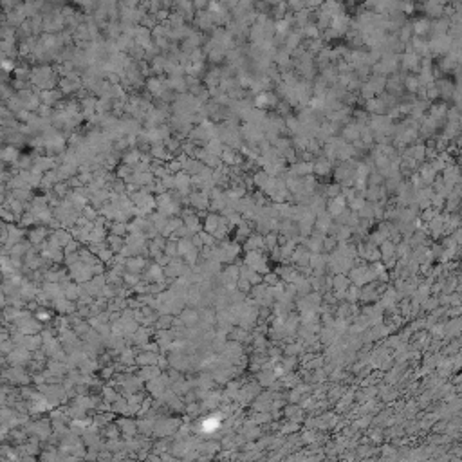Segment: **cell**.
<instances>
[{
	"mask_svg": "<svg viewBox=\"0 0 462 462\" xmlns=\"http://www.w3.org/2000/svg\"><path fill=\"white\" fill-rule=\"evenodd\" d=\"M134 40H136V43L139 45V47H143L146 51V49H148L152 43H154L152 29L145 27V25H137V27H136V34H134Z\"/></svg>",
	"mask_w": 462,
	"mask_h": 462,
	"instance_id": "3",
	"label": "cell"
},
{
	"mask_svg": "<svg viewBox=\"0 0 462 462\" xmlns=\"http://www.w3.org/2000/svg\"><path fill=\"white\" fill-rule=\"evenodd\" d=\"M289 5V9L292 11H302L305 9V0H285Z\"/></svg>",
	"mask_w": 462,
	"mask_h": 462,
	"instance_id": "8",
	"label": "cell"
},
{
	"mask_svg": "<svg viewBox=\"0 0 462 462\" xmlns=\"http://www.w3.org/2000/svg\"><path fill=\"white\" fill-rule=\"evenodd\" d=\"M146 89H148V92H150L152 96H156V98H163V96L166 94V90L170 89V87H168V80L159 78V76H154V78H148V81H146Z\"/></svg>",
	"mask_w": 462,
	"mask_h": 462,
	"instance_id": "1",
	"label": "cell"
},
{
	"mask_svg": "<svg viewBox=\"0 0 462 462\" xmlns=\"http://www.w3.org/2000/svg\"><path fill=\"white\" fill-rule=\"evenodd\" d=\"M195 24H197L199 29H203V31H213V29L217 27V25L213 24L212 20V14H210V11L204 9V11H199L197 14H195Z\"/></svg>",
	"mask_w": 462,
	"mask_h": 462,
	"instance_id": "4",
	"label": "cell"
},
{
	"mask_svg": "<svg viewBox=\"0 0 462 462\" xmlns=\"http://www.w3.org/2000/svg\"><path fill=\"white\" fill-rule=\"evenodd\" d=\"M174 11H177L184 20H192V18H195L197 7H195L194 0H175Z\"/></svg>",
	"mask_w": 462,
	"mask_h": 462,
	"instance_id": "2",
	"label": "cell"
},
{
	"mask_svg": "<svg viewBox=\"0 0 462 462\" xmlns=\"http://www.w3.org/2000/svg\"><path fill=\"white\" fill-rule=\"evenodd\" d=\"M145 5L148 7V11H150V13H157L159 9H163V2H161V0H150V2H148V4H145Z\"/></svg>",
	"mask_w": 462,
	"mask_h": 462,
	"instance_id": "9",
	"label": "cell"
},
{
	"mask_svg": "<svg viewBox=\"0 0 462 462\" xmlns=\"http://www.w3.org/2000/svg\"><path fill=\"white\" fill-rule=\"evenodd\" d=\"M210 2H212V0H194V4H195V7H197V11L208 9V5H210Z\"/></svg>",
	"mask_w": 462,
	"mask_h": 462,
	"instance_id": "11",
	"label": "cell"
},
{
	"mask_svg": "<svg viewBox=\"0 0 462 462\" xmlns=\"http://www.w3.org/2000/svg\"><path fill=\"white\" fill-rule=\"evenodd\" d=\"M40 98H42V103L49 105V107H54V105L60 103L61 99V90L56 89H45L40 92Z\"/></svg>",
	"mask_w": 462,
	"mask_h": 462,
	"instance_id": "5",
	"label": "cell"
},
{
	"mask_svg": "<svg viewBox=\"0 0 462 462\" xmlns=\"http://www.w3.org/2000/svg\"><path fill=\"white\" fill-rule=\"evenodd\" d=\"M148 2H150V0H141V4H148Z\"/></svg>",
	"mask_w": 462,
	"mask_h": 462,
	"instance_id": "14",
	"label": "cell"
},
{
	"mask_svg": "<svg viewBox=\"0 0 462 462\" xmlns=\"http://www.w3.org/2000/svg\"><path fill=\"white\" fill-rule=\"evenodd\" d=\"M267 2H269L271 5H274V4H278V2H282V0H267Z\"/></svg>",
	"mask_w": 462,
	"mask_h": 462,
	"instance_id": "13",
	"label": "cell"
},
{
	"mask_svg": "<svg viewBox=\"0 0 462 462\" xmlns=\"http://www.w3.org/2000/svg\"><path fill=\"white\" fill-rule=\"evenodd\" d=\"M141 5V0H119V7H137Z\"/></svg>",
	"mask_w": 462,
	"mask_h": 462,
	"instance_id": "10",
	"label": "cell"
},
{
	"mask_svg": "<svg viewBox=\"0 0 462 462\" xmlns=\"http://www.w3.org/2000/svg\"><path fill=\"white\" fill-rule=\"evenodd\" d=\"M219 2H221V4L224 5L228 11H233V7L236 5V2H238V0H219Z\"/></svg>",
	"mask_w": 462,
	"mask_h": 462,
	"instance_id": "12",
	"label": "cell"
},
{
	"mask_svg": "<svg viewBox=\"0 0 462 462\" xmlns=\"http://www.w3.org/2000/svg\"><path fill=\"white\" fill-rule=\"evenodd\" d=\"M42 2H47V0H42Z\"/></svg>",
	"mask_w": 462,
	"mask_h": 462,
	"instance_id": "15",
	"label": "cell"
},
{
	"mask_svg": "<svg viewBox=\"0 0 462 462\" xmlns=\"http://www.w3.org/2000/svg\"><path fill=\"white\" fill-rule=\"evenodd\" d=\"M430 27H432V25H430V22H428V20H426V18H421V20H417V22H415V24H414V33H417V34H425Z\"/></svg>",
	"mask_w": 462,
	"mask_h": 462,
	"instance_id": "7",
	"label": "cell"
},
{
	"mask_svg": "<svg viewBox=\"0 0 462 462\" xmlns=\"http://www.w3.org/2000/svg\"><path fill=\"white\" fill-rule=\"evenodd\" d=\"M18 157L20 156H18V152H16V148H14V146H11V145L5 146L4 152H2V159H4L5 165H7V163H13V165H14V163L18 161Z\"/></svg>",
	"mask_w": 462,
	"mask_h": 462,
	"instance_id": "6",
	"label": "cell"
}]
</instances>
